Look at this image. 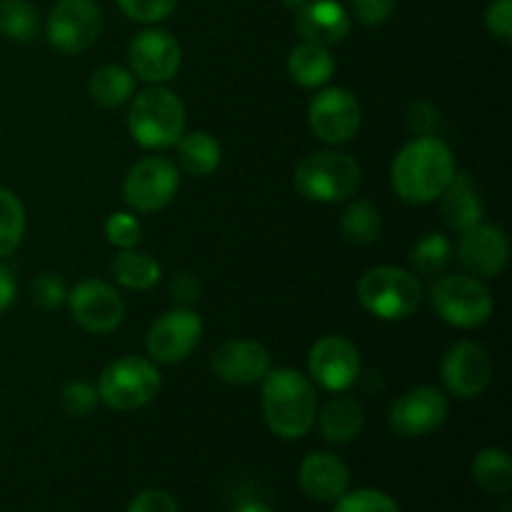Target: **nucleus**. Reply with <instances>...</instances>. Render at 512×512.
Returning a JSON list of instances; mask_svg holds the SVG:
<instances>
[{"instance_id":"1","label":"nucleus","mask_w":512,"mask_h":512,"mask_svg":"<svg viewBox=\"0 0 512 512\" xmlns=\"http://www.w3.org/2000/svg\"><path fill=\"white\" fill-rule=\"evenodd\" d=\"M455 175L458 165L453 150L438 135H425L400 148L390 168V183L400 200L410 205H425L438 200Z\"/></svg>"},{"instance_id":"2","label":"nucleus","mask_w":512,"mask_h":512,"mask_svg":"<svg viewBox=\"0 0 512 512\" xmlns=\"http://www.w3.org/2000/svg\"><path fill=\"white\" fill-rule=\"evenodd\" d=\"M263 418L270 433L283 440L308 435L318 418V398L308 375L290 368L268 370L263 378Z\"/></svg>"},{"instance_id":"3","label":"nucleus","mask_w":512,"mask_h":512,"mask_svg":"<svg viewBox=\"0 0 512 512\" xmlns=\"http://www.w3.org/2000/svg\"><path fill=\"white\" fill-rule=\"evenodd\" d=\"M128 130L140 148L165 150L185 133V105L163 85L143 90L128 110Z\"/></svg>"},{"instance_id":"4","label":"nucleus","mask_w":512,"mask_h":512,"mask_svg":"<svg viewBox=\"0 0 512 512\" xmlns=\"http://www.w3.org/2000/svg\"><path fill=\"white\" fill-rule=\"evenodd\" d=\"M295 190L313 203H343L360 188V165L343 150H320L300 160L293 175Z\"/></svg>"},{"instance_id":"5","label":"nucleus","mask_w":512,"mask_h":512,"mask_svg":"<svg viewBox=\"0 0 512 512\" xmlns=\"http://www.w3.org/2000/svg\"><path fill=\"white\" fill-rule=\"evenodd\" d=\"M358 300L370 315L380 320H403L418 310L423 285L410 270L378 265L365 270L358 283Z\"/></svg>"},{"instance_id":"6","label":"nucleus","mask_w":512,"mask_h":512,"mask_svg":"<svg viewBox=\"0 0 512 512\" xmlns=\"http://www.w3.org/2000/svg\"><path fill=\"white\" fill-rule=\"evenodd\" d=\"M430 305L453 328H480L493 315V295L475 275H440L430 285Z\"/></svg>"},{"instance_id":"7","label":"nucleus","mask_w":512,"mask_h":512,"mask_svg":"<svg viewBox=\"0 0 512 512\" xmlns=\"http://www.w3.org/2000/svg\"><path fill=\"white\" fill-rule=\"evenodd\" d=\"M160 393V373L153 360L125 355L100 373L98 395L108 408L130 413L153 403Z\"/></svg>"},{"instance_id":"8","label":"nucleus","mask_w":512,"mask_h":512,"mask_svg":"<svg viewBox=\"0 0 512 512\" xmlns=\"http://www.w3.org/2000/svg\"><path fill=\"white\" fill-rule=\"evenodd\" d=\"M103 33V10L95 0H58L50 10L45 35L63 55H80Z\"/></svg>"},{"instance_id":"9","label":"nucleus","mask_w":512,"mask_h":512,"mask_svg":"<svg viewBox=\"0 0 512 512\" xmlns=\"http://www.w3.org/2000/svg\"><path fill=\"white\" fill-rule=\"evenodd\" d=\"M178 185V165L163 155H150L128 170L123 180V198L138 213H155L175 198Z\"/></svg>"},{"instance_id":"10","label":"nucleus","mask_w":512,"mask_h":512,"mask_svg":"<svg viewBox=\"0 0 512 512\" xmlns=\"http://www.w3.org/2000/svg\"><path fill=\"white\" fill-rule=\"evenodd\" d=\"M360 123H363V108L350 90L325 88L310 100L308 125L315 138L323 143H348L358 135Z\"/></svg>"},{"instance_id":"11","label":"nucleus","mask_w":512,"mask_h":512,"mask_svg":"<svg viewBox=\"0 0 512 512\" xmlns=\"http://www.w3.org/2000/svg\"><path fill=\"white\" fill-rule=\"evenodd\" d=\"M445 420H448V398L443 390L430 388V385H420L400 395L388 415L390 428L400 438L433 435L435 430L443 428Z\"/></svg>"},{"instance_id":"12","label":"nucleus","mask_w":512,"mask_h":512,"mask_svg":"<svg viewBox=\"0 0 512 512\" xmlns=\"http://www.w3.org/2000/svg\"><path fill=\"white\" fill-rule=\"evenodd\" d=\"M203 340V320L190 308H175L160 315L148 330L145 348L155 363H180Z\"/></svg>"},{"instance_id":"13","label":"nucleus","mask_w":512,"mask_h":512,"mask_svg":"<svg viewBox=\"0 0 512 512\" xmlns=\"http://www.w3.org/2000/svg\"><path fill=\"white\" fill-rule=\"evenodd\" d=\"M68 308L75 323L95 335L113 333L125 318V300L103 280H83L68 293Z\"/></svg>"},{"instance_id":"14","label":"nucleus","mask_w":512,"mask_h":512,"mask_svg":"<svg viewBox=\"0 0 512 512\" xmlns=\"http://www.w3.org/2000/svg\"><path fill=\"white\" fill-rule=\"evenodd\" d=\"M360 353L348 338L325 335L310 348L308 373L328 393H345L360 378Z\"/></svg>"},{"instance_id":"15","label":"nucleus","mask_w":512,"mask_h":512,"mask_svg":"<svg viewBox=\"0 0 512 512\" xmlns=\"http://www.w3.org/2000/svg\"><path fill=\"white\" fill-rule=\"evenodd\" d=\"M180 43L168 33V30H140L128 48V63L130 73L138 75L145 83H168L175 78L180 70Z\"/></svg>"},{"instance_id":"16","label":"nucleus","mask_w":512,"mask_h":512,"mask_svg":"<svg viewBox=\"0 0 512 512\" xmlns=\"http://www.w3.org/2000/svg\"><path fill=\"white\" fill-rule=\"evenodd\" d=\"M440 373L450 395L460 400H473L488 390L493 380V360L483 345L463 340L448 350Z\"/></svg>"},{"instance_id":"17","label":"nucleus","mask_w":512,"mask_h":512,"mask_svg":"<svg viewBox=\"0 0 512 512\" xmlns=\"http://www.w3.org/2000/svg\"><path fill=\"white\" fill-rule=\"evenodd\" d=\"M458 258L475 278H495L508 268L510 245L498 225L478 223L460 233Z\"/></svg>"},{"instance_id":"18","label":"nucleus","mask_w":512,"mask_h":512,"mask_svg":"<svg viewBox=\"0 0 512 512\" xmlns=\"http://www.w3.org/2000/svg\"><path fill=\"white\" fill-rule=\"evenodd\" d=\"M213 373L228 385H253L268 375L270 353L258 340H228L210 355Z\"/></svg>"},{"instance_id":"19","label":"nucleus","mask_w":512,"mask_h":512,"mask_svg":"<svg viewBox=\"0 0 512 512\" xmlns=\"http://www.w3.org/2000/svg\"><path fill=\"white\" fill-rule=\"evenodd\" d=\"M298 483L300 490L315 503H335L348 493L350 470L338 455L313 453L300 463Z\"/></svg>"},{"instance_id":"20","label":"nucleus","mask_w":512,"mask_h":512,"mask_svg":"<svg viewBox=\"0 0 512 512\" xmlns=\"http://www.w3.org/2000/svg\"><path fill=\"white\" fill-rule=\"evenodd\" d=\"M295 30L305 43L338 45L350 30V18L338 0H308L300 10H295Z\"/></svg>"},{"instance_id":"21","label":"nucleus","mask_w":512,"mask_h":512,"mask_svg":"<svg viewBox=\"0 0 512 512\" xmlns=\"http://www.w3.org/2000/svg\"><path fill=\"white\" fill-rule=\"evenodd\" d=\"M438 200L443 223L455 233H465L473 225L483 223V200H480L478 190L468 175H455L453 183L445 188V193Z\"/></svg>"},{"instance_id":"22","label":"nucleus","mask_w":512,"mask_h":512,"mask_svg":"<svg viewBox=\"0 0 512 512\" xmlns=\"http://www.w3.org/2000/svg\"><path fill=\"white\" fill-rule=\"evenodd\" d=\"M320 435H323L328 443L333 445H348L353 443L360 435L365 423L363 405L355 398H348V395H338V398L328 400L323 408V413L318 415Z\"/></svg>"},{"instance_id":"23","label":"nucleus","mask_w":512,"mask_h":512,"mask_svg":"<svg viewBox=\"0 0 512 512\" xmlns=\"http://www.w3.org/2000/svg\"><path fill=\"white\" fill-rule=\"evenodd\" d=\"M288 73L300 88H323L335 73V60L328 48L313 43H300L288 55Z\"/></svg>"},{"instance_id":"24","label":"nucleus","mask_w":512,"mask_h":512,"mask_svg":"<svg viewBox=\"0 0 512 512\" xmlns=\"http://www.w3.org/2000/svg\"><path fill=\"white\" fill-rule=\"evenodd\" d=\"M175 145H178V168H183L193 178H208L220 168L223 150L218 140L205 130L183 133Z\"/></svg>"},{"instance_id":"25","label":"nucleus","mask_w":512,"mask_h":512,"mask_svg":"<svg viewBox=\"0 0 512 512\" xmlns=\"http://www.w3.org/2000/svg\"><path fill=\"white\" fill-rule=\"evenodd\" d=\"M135 93V78L123 65H103L88 80V95L100 108H120Z\"/></svg>"},{"instance_id":"26","label":"nucleus","mask_w":512,"mask_h":512,"mask_svg":"<svg viewBox=\"0 0 512 512\" xmlns=\"http://www.w3.org/2000/svg\"><path fill=\"white\" fill-rule=\"evenodd\" d=\"M110 273H113L115 283H120L123 288L150 290L160 280L163 270H160L158 260L130 248L115 255L113 263H110Z\"/></svg>"},{"instance_id":"27","label":"nucleus","mask_w":512,"mask_h":512,"mask_svg":"<svg viewBox=\"0 0 512 512\" xmlns=\"http://www.w3.org/2000/svg\"><path fill=\"white\" fill-rule=\"evenodd\" d=\"M470 475L480 490L490 495H508L512 490V460L505 450H480L470 465Z\"/></svg>"},{"instance_id":"28","label":"nucleus","mask_w":512,"mask_h":512,"mask_svg":"<svg viewBox=\"0 0 512 512\" xmlns=\"http://www.w3.org/2000/svg\"><path fill=\"white\" fill-rule=\"evenodd\" d=\"M383 233V215L370 200H353L340 218V235L350 245H373Z\"/></svg>"},{"instance_id":"29","label":"nucleus","mask_w":512,"mask_h":512,"mask_svg":"<svg viewBox=\"0 0 512 512\" xmlns=\"http://www.w3.org/2000/svg\"><path fill=\"white\" fill-rule=\"evenodd\" d=\"M40 33L38 10L28 0H0V35L15 43H33Z\"/></svg>"},{"instance_id":"30","label":"nucleus","mask_w":512,"mask_h":512,"mask_svg":"<svg viewBox=\"0 0 512 512\" xmlns=\"http://www.w3.org/2000/svg\"><path fill=\"white\" fill-rule=\"evenodd\" d=\"M25 235V210L13 190L0 185V260L13 253Z\"/></svg>"},{"instance_id":"31","label":"nucleus","mask_w":512,"mask_h":512,"mask_svg":"<svg viewBox=\"0 0 512 512\" xmlns=\"http://www.w3.org/2000/svg\"><path fill=\"white\" fill-rule=\"evenodd\" d=\"M450 240L448 235L443 233H428L413 245V253H410V260H413V268L418 270L420 275H435L450 263Z\"/></svg>"},{"instance_id":"32","label":"nucleus","mask_w":512,"mask_h":512,"mask_svg":"<svg viewBox=\"0 0 512 512\" xmlns=\"http://www.w3.org/2000/svg\"><path fill=\"white\" fill-rule=\"evenodd\" d=\"M333 512H400V508L383 490L363 488L353 490V493H345L343 498L335 500Z\"/></svg>"},{"instance_id":"33","label":"nucleus","mask_w":512,"mask_h":512,"mask_svg":"<svg viewBox=\"0 0 512 512\" xmlns=\"http://www.w3.org/2000/svg\"><path fill=\"white\" fill-rule=\"evenodd\" d=\"M100 403L98 388H93L85 380H73L60 390V408L70 418H88Z\"/></svg>"},{"instance_id":"34","label":"nucleus","mask_w":512,"mask_h":512,"mask_svg":"<svg viewBox=\"0 0 512 512\" xmlns=\"http://www.w3.org/2000/svg\"><path fill=\"white\" fill-rule=\"evenodd\" d=\"M140 220L133 213H113L105 220V240L118 250H130L140 243Z\"/></svg>"},{"instance_id":"35","label":"nucleus","mask_w":512,"mask_h":512,"mask_svg":"<svg viewBox=\"0 0 512 512\" xmlns=\"http://www.w3.org/2000/svg\"><path fill=\"white\" fill-rule=\"evenodd\" d=\"M30 293H33V303L40 310H55L65 303L68 298V290L60 275L55 273H40L38 278L30 285Z\"/></svg>"},{"instance_id":"36","label":"nucleus","mask_w":512,"mask_h":512,"mask_svg":"<svg viewBox=\"0 0 512 512\" xmlns=\"http://www.w3.org/2000/svg\"><path fill=\"white\" fill-rule=\"evenodd\" d=\"M120 10L138 23H160L175 10L178 0H118Z\"/></svg>"},{"instance_id":"37","label":"nucleus","mask_w":512,"mask_h":512,"mask_svg":"<svg viewBox=\"0 0 512 512\" xmlns=\"http://www.w3.org/2000/svg\"><path fill=\"white\" fill-rule=\"evenodd\" d=\"M408 128L413 130L418 138H425V135H435L440 128V110L438 105H433L430 100L420 98L413 100L408 108Z\"/></svg>"},{"instance_id":"38","label":"nucleus","mask_w":512,"mask_h":512,"mask_svg":"<svg viewBox=\"0 0 512 512\" xmlns=\"http://www.w3.org/2000/svg\"><path fill=\"white\" fill-rule=\"evenodd\" d=\"M485 28L493 38L508 45L512 40V0H493L485 10Z\"/></svg>"},{"instance_id":"39","label":"nucleus","mask_w":512,"mask_h":512,"mask_svg":"<svg viewBox=\"0 0 512 512\" xmlns=\"http://www.w3.org/2000/svg\"><path fill=\"white\" fill-rule=\"evenodd\" d=\"M170 298L180 305V308H188V305L198 303L203 298V283L195 273L190 270H180L170 280Z\"/></svg>"},{"instance_id":"40","label":"nucleus","mask_w":512,"mask_h":512,"mask_svg":"<svg viewBox=\"0 0 512 512\" xmlns=\"http://www.w3.org/2000/svg\"><path fill=\"white\" fill-rule=\"evenodd\" d=\"M353 3V15L358 23L368 28H378L393 15L395 0H350Z\"/></svg>"},{"instance_id":"41","label":"nucleus","mask_w":512,"mask_h":512,"mask_svg":"<svg viewBox=\"0 0 512 512\" xmlns=\"http://www.w3.org/2000/svg\"><path fill=\"white\" fill-rule=\"evenodd\" d=\"M128 512H180L178 503L165 490H143L130 500Z\"/></svg>"},{"instance_id":"42","label":"nucleus","mask_w":512,"mask_h":512,"mask_svg":"<svg viewBox=\"0 0 512 512\" xmlns=\"http://www.w3.org/2000/svg\"><path fill=\"white\" fill-rule=\"evenodd\" d=\"M13 300H15V278L13 273H10V268L0 265V313H5V310L10 308Z\"/></svg>"},{"instance_id":"43","label":"nucleus","mask_w":512,"mask_h":512,"mask_svg":"<svg viewBox=\"0 0 512 512\" xmlns=\"http://www.w3.org/2000/svg\"><path fill=\"white\" fill-rule=\"evenodd\" d=\"M235 512H273L265 503H243L240 508H235Z\"/></svg>"},{"instance_id":"44","label":"nucleus","mask_w":512,"mask_h":512,"mask_svg":"<svg viewBox=\"0 0 512 512\" xmlns=\"http://www.w3.org/2000/svg\"><path fill=\"white\" fill-rule=\"evenodd\" d=\"M305 3H308V0H283L285 8H290V10H300Z\"/></svg>"}]
</instances>
